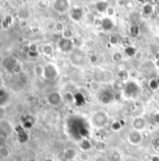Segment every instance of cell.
Returning a JSON list of instances; mask_svg holds the SVG:
<instances>
[{"mask_svg": "<svg viewBox=\"0 0 159 161\" xmlns=\"http://www.w3.org/2000/svg\"><path fill=\"white\" fill-rule=\"evenodd\" d=\"M121 128H122V125L120 124L119 122H114V123H112V129L113 131H119Z\"/></svg>", "mask_w": 159, "mask_h": 161, "instance_id": "23", "label": "cell"}, {"mask_svg": "<svg viewBox=\"0 0 159 161\" xmlns=\"http://www.w3.org/2000/svg\"><path fill=\"white\" fill-rule=\"evenodd\" d=\"M72 36H73V32L70 29H65V31L62 33V38H64V39L71 40Z\"/></svg>", "mask_w": 159, "mask_h": 161, "instance_id": "19", "label": "cell"}, {"mask_svg": "<svg viewBox=\"0 0 159 161\" xmlns=\"http://www.w3.org/2000/svg\"><path fill=\"white\" fill-rule=\"evenodd\" d=\"M41 53L45 55V56H52L53 53H54V50H53V47L52 44L50 43H46V44H43L41 46Z\"/></svg>", "mask_w": 159, "mask_h": 161, "instance_id": "10", "label": "cell"}, {"mask_svg": "<svg viewBox=\"0 0 159 161\" xmlns=\"http://www.w3.org/2000/svg\"><path fill=\"white\" fill-rule=\"evenodd\" d=\"M65 25L63 23H60V22H57L56 24H54V30L58 33H63L65 31Z\"/></svg>", "mask_w": 159, "mask_h": 161, "instance_id": "17", "label": "cell"}, {"mask_svg": "<svg viewBox=\"0 0 159 161\" xmlns=\"http://www.w3.org/2000/svg\"><path fill=\"white\" fill-rule=\"evenodd\" d=\"M53 8L57 12H59V14H65L70 8V1L69 0H54Z\"/></svg>", "mask_w": 159, "mask_h": 161, "instance_id": "5", "label": "cell"}, {"mask_svg": "<svg viewBox=\"0 0 159 161\" xmlns=\"http://www.w3.org/2000/svg\"><path fill=\"white\" fill-rule=\"evenodd\" d=\"M146 126H147V122L141 116H136L132 120V127L135 130L142 132L146 128Z\"/></svg>", "mask_w": 159, "mask_h": 161, "instance_id": "7", "label": "cell"}, {"mask_svg": "<svg viewBox=\"0 0 159 161\" xmlns=\"http://www.w3.org/2000/svg\"><path fill=\"white\" fill-rule=\"evenodd\" d=\"M67 20H68V16H67L66 13L65 14H60L59 17H58V22H60V23L65 24L67 22Z\"/></svg>", "mask_w": 159, "mask_h": 161, "instance_id": "24", "label": "cell"}, {"mask_svg": "<svg viewBox=\"0 0 159 161\" xmlns=\"http://www.w3.org/2000/svg\"><path fill=\"white\" fill-rule=\"evenodd\" d=\"M71 17H72V19H74L75 21H79V20H80L81 17H82V11L80 10V8L76 9V12H73L72 15H71Z\"/></svg>", "mask_w": 159, "mask_h": 161, "instance_id": "18", "label": "cell"}, {"mask_svg": "<svg viewBox=\"0 0 159 161\" xmlns=\"http://www.w3.org/2000/svg\"><path fill=\"white\" fill-rule=\"evenodd\" d=\"M112 60L113 62H115V63L121 62L123 60V54H122V53H120V52H114L112 54Z\"/></svg>", "mask_w": 159, "mask_h": 161, "instance_id": "16", "label": "cell"}, {"mask_svg": "<svg viewBox=\"0 0 159 161\" xmlns=\"http://www.w3.org/2000/svg\"><path fill=\"white\" fill-rule=\"evenodd\" d=\"M10 156V151L8 147L6 146H1L0 147V157L2 158H8Z\"/></svg>", "mask_w": 159, "mask_h": 161, "instance_id": "15", "label": "cell"}, {"mask_svg": "<svg viewBox=\"0 0 159 161\" xmlns=\"http://www.w3.org/2000/svg\"><path fill=\"white\" fill-rule=\"evenodd\" d=\"M156 68L159 69V60H156Z\"/></svg>", "mask_w": 159, "mask_h": 161, "instance_id": "29", "label": "cell"}, {"mask_svg": "<svg viewBox=\"0 0 159 161\" xmlns=\"http://www.w3.org/2000/svg\"><path fill=\"white\" fill-rule=\"evenodd\" d=\"M78 154L75 149L73 148H69L64 152V158L67 161H73L77 158Z\"/></svg>", "mask_w": 159, "mask_h": 161, "instance_id": "9", "label": "cell"}, {"mask_svg": "<svg viewBox=\"0 0 159 161\" xmlns=\"http://www.w3.org/2000/svg\"><path fill=\"white\" fill-rule=\"evenodd\" d=\"M110 161H121L122 160V154L118 150H112L109 156Z\"/></svg>", "mask_w": 159, "mask_h": 161, "instance_id": "12", "label": "cell"}, {"mask_svg": "<svg viewBox=\"0 0 159 161\" xmlns=\"http://www.w3.org/2000/svg\"><path fill=\"white\" fill-rule=\"evenodd\" d=\"M95 161H106L105 160V158L102 157L101 155H98L95 158Z\"/></svg>", "mask_w": 159, "mask_h": 161, "instance_id": "27", "label": "cell"}, {"mask_svg": "<svg viewBox=\"0 0 159 161\" xmlns=\"http://www.w3.org/2000/svg\"><path fill=\"white\" fill-rule=\"evenodd\" d=\"M79 158L81 161H88L89 160V158H90V157H89V155H88V152H81V153L80 154Z\"/></svg>", "mask_w": 159, "mask_h": 161, "instance_id": "22", "label": "cell"}, {"mask_svg": "<svg viewBox=\"0 0 159 161\" xmlns=\"http://www.w3.org/2000/svg\"><path fill=\"white\" fill-rule=\"evenodd\" d=\"M102 21L103 20H101V19H95L94 23H95V25L96 26H101L102 27Z\"/></svg>", "mask_w": 159, "mask_h": 161, "instance_id": "26", "label": "cell"}, {"mask_svg": "<svg viewBox=\"0 0 159 161\" xmlns=\"http://www.w3.org/2000/svg\"><path fill=\"white\" fill-rule=\"evenodd\" d=\"M44 161H54L52 158H45V160Z\"/></svg>", "mask_w": 159, "mask_h": 161, "instance_id": "30", "label": "cell"}, {"mask_svg": "<svg viewBox=\"0 0 159 161\" xmlns=\"http://www.w3.org/2000/svg\"><path fill=\"white\" fill-rule=\"evenodd\" d=\"M94 120H95V124L97 125V126H104L105 124L107 123L108 120V117L106 114H102V113H97L95 114V116L93 117Z\"/></svg>", "mask_w": 159, "mask_h": 161, "instance_id": "8", "label": "cell"}, {"mask_svg": "<svg viewBox=\"0 0 159 161\" xmlns=\"http://www.w3.org/2000/svg\"><path fill=\"white\" fill-rule=\"evenodd\" d=\"M79 147L82 152H88L92 148V143H91V142L89 140L82 139L81 141H80Z\"/></svg>", "mask_w": 159, "mask_h": 161, "instance_id": "11", "label": "cell"}, {"mask_svg": "<svg viewBox=\"0 0 159 161\" xmlns=\"http://www.w3.org/2000/svg\"><path fill=\"white\" fill-rule=\"evenodd\" d=\"M126 140H127V142H128L131 145H134V146L140 145V144L142 142V141H143L142 132L138 131V130H135V129H132V130L127 134Z\"/></svg>", "mask_w": 159, "mask_h": 161, "instance_id": "2", "label": "cell"}, {"mask_svg": "<svg viewBox=\"0 0 159 161\" xmlns=\"http://www.w3.org/2000/svg\"><path fill=\"white\" fill-rule=\"evenodd\" d=\"M70 61L76 67H81L85 61V55L80 50H73L70 53Z\"/></svg>", "mask_w": 159, "mask_h": 161, "instance_id": "3", "label": "cell"}, {"mask_svg": "<svg viewBox=\"0 0 159 161\" xmlns=\"http://www.w3.org/2000/svg\"><path fill=\"white\" fill-rule=\"evenodd\" d=\"M0 8H1V6H0Z\"/></svg>", "mask_w": 159, "mask_h": 161, "instance_id": "32", "label": "cell"}, {"mask_svg": "<svg viewBox=\"0 0 159 161\" xmlns=\"http://www.w3.org/2000/svg\"><path fill=\"white\" fill-rule=\"evenodd\" d=\"M47 100H48L50 105L54 106V107H57V106L61 105L64 102L63 95H61L57 91H53V92L49 93L48 96H47Z\"/></svg>", "mask_w": 159, "mask_h": 161, "instance_id": "4", "label": "cell"}, {"mask_svg": "<svg viewBox=\"0 0 159 161\" xmlns=\"http://www.w3.org/2000/svg\"><path fill=\"white\" fill-rule=\"evenodd\" d=\"M58 48L62 53H71L74 50V43L71 40L62 38L61 40L58 41Z\"/></svg>", "mask_w": 159, "mask_h": 161, "instance_id": "6", "label": "cell"}, {"mask_svg": "<svg viewBox=\"0 0 159 161\" xmlns=\"http://www.w3.org/2000/svg\"><path fill=\"white\" fill-rule=\"evenodd\" d=\"M154 120H155V122H156V124H158L159 125V112L155 114V116H154Z\"/></svg>", "mask_w": 159, "mask_h": 161, "instance_id": "28", "label": "cell"}, {"mask_svg": "<svg viewBox=\"0 0 159 161\" xmlns=\"http://www.w3.org/2000/svg\"><path fill=\"white\" fill-rule=\"evenodd\" d=\"M112 26H113V23L110 18L107 17V18L103 19V21H102V28L104 30H111L112 28Z\"/></svg>", "mask_w": 159, "mask_h": 161, "instance_id": "13", "label": "cell"}, {"mask_svg": "<svg viewBox=\"0 0 159 161\" xmlns=\"http://www.w3.org/2000/svg\"><path fill=\"white\" fill-rule=\"evenodd\" d=\"M106 15H107V17L108 18H111V17H112L113 15H114V13H115V9H114V8L113 7H111V6H109L108 7V8L106 9Z\"/></svg>", "mask_w": 159, "mask_h": 161, "instance_id": "21", "label": "cell"}, {"mask_svg": "<svg viewBox=\"0 0 159 161\" xmlns=\"http://www.w3.org/2000/svg\"><path fill=\"white\" fill-rule=\"evenodd\" d=\"M120 41L119 38H117L116 36H111V38H110V42L112 43V44H113V45H116L118 42Z\"/></svg>", "mask_w": 159, "mask_h": 161, "instance_id": "25", "label": "cell"}, {"mask_svg": "<svg viewBox=\"0 0 159 161\" xmlns=\"http://www.w3.org/2000/svg\"><path fill=\"white\" fill-rule=\"evenodd\" d=\"M152 12H153V6L151 4H145L143 6V13L149 15Z\"/></svg>", "mask_w": 159, "mask_h": 161, "instance_id": "20", "label": "cell"}, {"mask_svg": "<svg viewBox=\"0 0 159 161\" xmlns=\"http://www.w3.org/2000/svg\"><path fill=\"white\" fill-rule=\"evenodd\" d=\"M59 76V69L53 63H48L44 66V76L43 78L47 80H55Z\"/></svg>", "mask_w": 159, "mask_h": 161, "instance_id": "1", "label": "cell"}, {"mask_svg": "<svg viewBox=\"0 0 159 161\" xmlns=\"http://www.w3.org/2000/svg\"><path fill=\"white\" fill-rule=\"evenodd\" d=\"M34 73H35V75L37 76V77H39V78H43V76H44V66H42V65H37V66H35V68H34Z\"/></svg>", "mask_w": 159, "mask_h": 161, "instance_id": "14", "label": "cell"}, {"mask_svg": "<svg viewBox=\"0 0 159 161\" xmlns=\"http://www.w3.org/2000/svg\"><path fill=\"white\" fill-rule=\"evenodd\" d=\"M40 1H43V0H40Z\"/></svg>", "mask_w": 159, "mask_h": 161, "instance_id": "31", "label": "cell"}]
</instances>
